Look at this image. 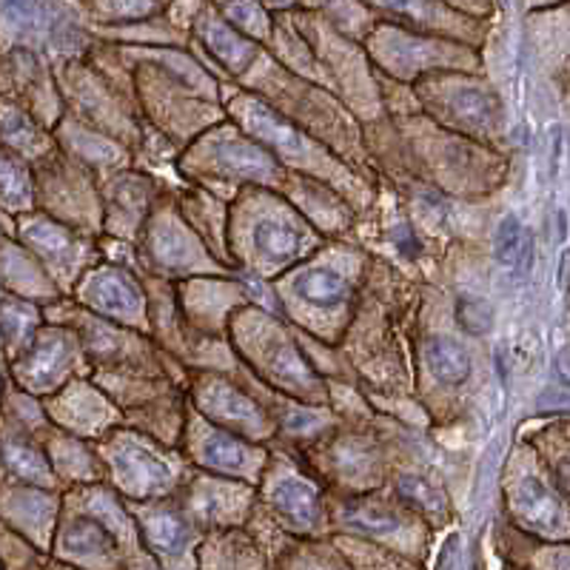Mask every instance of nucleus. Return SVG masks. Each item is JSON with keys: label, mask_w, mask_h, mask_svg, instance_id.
<instances>
[{"label": "nucleus", "mask_w": 570, "mask_h": 570, "mask_svg": "<svg viewBox=\"0 0 570 570\" xmlns=\"http://www.w3.org/2000/svg\"><path fill=\"white\" fill-rule=\"evenodd\" d=\"M146 539H149L151 551L171 557V553H180V548L186 544V525L177 513H155L146 522Z\"/></svg>", "instance_id": "obj_14"}, {"label": "nucleus", "mask_w": 570, "mask_h": 570, "mask_svg": "<svg viewBox=\"0 0 570 570\" xmlns=\"http://www.w3.org/2000/svg\"><path fill=\"white\" fill-rule=\"evenodd\" d=\"M63 551L75 559H106L115 553V539L91 519L71 522L63 533Z\"/></svg>", "instance_id": "obj_7"}, {"label": "nucleus", "mask_w": 570, "mask_h": 570, "mask_svg": "<svg viewBox=\"0 0 570 570\" xmlns=\"http://www.w3.org/2000/svg\"><path fill=\"white\" fill-rule=\"evenodd\" d=\"M203 460L217 468H243L246 465V448L232 436L212 434L203 445Z\"/></svg>", "instance_id": "obj_19"}, {"label": "nucleus", "mask_w": 570, "mask_h": 570, "mask_svg": "<svg viewBox=\"0 0 570 570\" xmlns=\"http://www.w3.org/2000/svg\"><path fill=\"white\" fill-rule=\"evenodd\" d=\"M217 396H220V400H223L220 409L226 411L228 416H234V420H248V416H257V409H254V405L248 400H243V396L237 394V391L223 389Z\"/></svg>", "instance_id": "obj_24"}, {"label": "nucleus", "mask_w": 570, "mask_h": 570, "mask_svg": "<svg viewBox=\"0 0 570 570\" xmlns=\"http://www.w3.org/2000/svg\"><path fill=\"white\" fill-rule=\"evenodd\" d=\"M268 3H272V7H277V9H283V7H292L294 0H268Z\"/></svg>", "instance_id": "obj_27"}, {"label": "nucleus", "mask_w": 570, "mask_h": 570, "mask_svg": "<svg viewBox=\"0 0 570 570\" xmlns=\"http://www.w3.org/2000/svg\"><path fill=\"white\" fill-rule=\"evenodd\" d=\"M248 117H252V120H248V124H252V129L257 131L259 137H268V140L277 142V149H283V151H297L299 149L297 131L288 129V126H285L279 117H274L272 111H266L263 106L254 104L252 115H248Z\"/></svg>", "instance_id": "obj_18"}, {"label": "nucleus", "mask_w": 570, "mask_h": 570, "mask_svg": "<svg viewBox=\"0 0 570 570\" xmlns=\"http://www.w3.org/2000/svg\"><path fill=\"white\" fill-rule=\"evenodd\" d=\"M456 320L471 334H485L493 325V308L480 297H460L456 299Z\"/></svg>", "instance_id": "obj_20"}, {"label": "nucleus", "mask_w": 570, "mask_h": 570, "mask_svg": "<svg viewBox=\"0 0 570 570\" xmlns=\"http://www.w3.org/2000/svg\"><path fill=\"white\" fill-rule=\"evenodd\" d=\"M528 248H531V240H528V232L522 228V223L508 214L505 220L499 223L497 237H493V252H497V259L502 266L517 268L519 263H525Z\"/></svg>", "instance_id": "obj_13"}, {"label": "nucleus", "mask_w": 570, "mask_h": 570, "mask_svg": "<svg viewBox=\"0 0 570 570\" xmlns=\"http://www.w3.org/2000/svg\"><path fill=\"white\" fill-rule=\"evenodd\" d=\"M345 525L356 528V531L374 533V537H385V533H396L402 528L400 517L380 505H351L345 511Z\"/></svg>", "instance_id": "obj_17"}, {"label": "nucleus", "mask_w": 570, "mask_h": 570, "mask_svg": "<svg viewBox=\"0 0 570 570\" xmlns=\"http://www.w3.org/2000/svg\"><path fill=\"white\" fill-rule=\"evenodd\" d=\"M38 314L29 303L12 297H0V343L3 354L9 351H27L35 337Z\"/></svg>", "instance_id": "obj_4"}, {"label": "nucleus", "mask_w": 570, "mask_h": 570, "mask_svg": "<svg viewBox=\"0 0 570 570\" xmlns=\"http://www.w3.org/2000/svg\"><path fill=\"white\" fill-rule=\"evenodd\" d=\"M272 505L277 508L294 528H312L320 517L317 491L299 480L279 482L272 493Z\"/></svg>", "instance_id": "obj_3"}, {"label": "nucleus", "mask_w": 570, "mask_h": 570, "mask_svg": "<svg viewBox=\"0 0 570 570\" xmlns=\"http://www.w3.org/2000/svg\"><path fill=\"white\" fill-rule=\"evenodd\" d=\"M297 294L312 305H337L345 297V279L328 268H312L297 279Z\"/></svg>", "instance_id": "obj_12"}, {"label": "nucleus", "mask_w": 570, "mask_h": 570, "mask_svg": "<svg viewBox=\"0 0 570 570\" xmlns=\"http://www.w3.org/2000/svg\"><path fill=\"white\" fill-rule=\"evenodd\" d=\"M0 146H7L9 151H38L40 135L29 115L20 106L0 100Z\"/></svg>", "instance_id": "obj_9"}, {"label": "nucleus", "mask_w": 570, "mask_h": 570, "mask_svg": "<svg viewBox=\"0 0 570 570\" xmlns=\"http://www.w3.org/2000/svg\"><path fill=\"white\" fill-rule=\"evenodd\" d=\"M0 570H7V564H3V557H0Z\"/></svg>", "instance_id": "obj_29"}, {"label": "nucleus", "mask_w": 570, "mask_h": 570, "mask_svg": "<svg viewBox=\"0 0 570 570\" xmlns=\"http://www.w3.org/2000/svg\"><path fill=\"white\" fill-rule=\"evenodd\" d=\"M89 299L104 312H117V314H129L135 312L137 303H140V294L135 292V285L126 283L124 277L117 274H106V277H98L89 285Z\"/></svg>", "instance_id": "obj_10"}, {"label": "nucleus", "mask_w": 570, "mask_h": 570, "mask_svg": "<svg viewBox=\"0 0 570 570\" xmlns=\"http://www.w3.org/2000/svg\"><path fill=\"white\" fill-rule=\"evenodd\" d=\"M425 360L428 368L434 371L436 380L448 385L462 383L468 374H471V356L462 345H456L454 340L448 337H434L425 345Z\"/></svg>", "instance_id": "obj_6"}, {"label": "nucleus", "mask_w": 570, "mask_h": 570, "mask_svg": "<svg viewBox=\"0 0 570 570\" xmlns=\"http://www.w3.org/2000/svg\"><path fill=\"white\" fill-rule=\"evenodd\" d=\"M32 200V180L14 151L0 146V206L7 212H23Z\"/></svg>", "instance_id": "obj_5"}, {"label": "nucleus", "mask_w": 570, "mask_h": 570, "mask_svg": "<svg viewBox=\"0 0 570 570\" xmlns=\"http://www.w3.org/2000/svg\"><path fill=\"white\" fill-rule=\"evenodd\" d=\"M223 12L234 27L246 29V32L259 35L266 29V12L254 0H223Z\"/></svg>", "instance_id": "obj_21"}, {"label": "nucleus", "mask_w": 570, "mask_h": 570, "mask_svg": "<svg viewBox=\"0 0 570 570\" xmlns=\"http://www.w3.org/2000/svg\"><path fill=\"white\" fill-rule=\"evenodd\" d=\"M120 473H124L129 485L142 488V491H149V488H157L169 480V471L155 456L142 454V451H126V454H120Z\"/></svg>", "instance_id": "obj_16"}, {"label": "nucleus", "mask_w": 570, "mask_h": 570, "mask_svg": "<svg viewBox=\"0 0 570 570\" xmlns=\"http://www.w3.org/2000/svg\"><path fill=\"white\" fill-rule=\"evenodd\" d=\"M220 160L232 171L254 177V180H268L274 175V163L266 151H259L252 142H226L220 146Z\"/></svg>", "instance_id": "obj_11"}, {"label": "nucleus", "mask_w": 570, "mask_h": 570, "mask_svg": "<svg viewBox=\"0 0 570 570\" xmlns=\"http://www.w3.org/2000/svg\"><path fill=\"white\" fill-rule=\"evenodd\" d=\"M405 234H409V237H400V234H396V237H394V240L400 243V248H402V252H405V254H411V252H420V243H416V237H414V234H411V232H405Z\"/></svg>", "instance_id": "obj_26"}, {"label": "nucleus", "mask_w": 570, "mask_h": 570, "mask_svg": "<svg viewBox=\"0 0 570 570\" xmlns=\"http://www.w3.org/2000/svg\"><path fill=\"white\" fill-rule=\"evenodd\" d=\"M40 12V0H0V20L12 32H29Z\"/></svg>", "instance_id": "obj_22"}, {"label": "nucleus", "mask_w": 570, "mask_h": 570, "mask_svg": "<svg viewBox=\"0 0 570 570\" xmlns=\"http://www.w3.org/2000/svg\"><path fill=\"white\" fill-rule=\"evenodd\" d=\"M513 511L517 519L533 533H562L564 531V511L551 493L544 491L539 482L528 480L519 482L517 493H513Z\"/></svg>", "instance_id": "obj_1"}, {"label": "nucleus", "mask_w": 570, "mask_h": 570, "mask_svg": "<svg viewBox=\"0 0 570 570\" xmlns=\"http://www.w3.org/2000/svg\"><path fill=\"white\" fill-rule=\"evenodd\" d=\"M0 465L7 468L14 480L29 482V485H49V480H52V468H49L46 456L18 436L0 440Z\"/></svg>", "instance_id": "obj_2"}, {"label": "nucleus", "mask_w": 570, "mask_h": 570, "mask_svg": "<svg viewBox=\"0 0 570 570\" xmlns=\"http://www.w3.org/2000/svg\"><path fill=\"white\" fill-rule=\"evenodd\" d=\"M400 493L409 499V502H414L416 508H422V511H434V508H440V497H436L434 485H428L420 476H405V480H400Z\"/></svg>", "instance_id": "obj_23"}, {"label": "nucleus", "mask_w": 570, "mask_h": 570, "mask_svg": "<svg viewBox=\"0 0 570 570\" xmlns=\"http://www.w3.org/2000/svg\"><path fill=\"white\" fill-rule=\"evenodd\" d=\"M385 7L396 14H405L411 20H425L431 12V0H383Z\"/></svg>", "instance_id": "obj_25"}, {"label": "nucleus", "mask_w": 570, "mask_h": 570, "mask_svg": "<svg viewBox=\"0 0 570 570\" xmlns=\"http://www.w3.org/2000/svg\"><path fill=\"white\" fill-rule=\"evenodd\" d=\"M0 356H3V343H0Z\"/></svg>", "instance_id": "obj_30"}, {"label": "nucleus", "mask_w": 570, "mask_h": 570, "mask_svg": "<svg viewBox=\"0 0 570 570\" xmlns=\"http://www.w3.org/2000/svg\"><path fill=\"white\" fill-rule=\"evenodd\" d=\"M254 243H257V248L266 254V257L288 259L297 254L299 234L279 220H263L254 228Z\"/></svg>", "instance_id": "obj_15"}, {"label": "nucleus", "mask_w": 570, "mask_h": 570, "mask_svg": "<svg viewBox=\"0 0 570 570\" xmlns=\"http://www.w3.org/2000/svg\"><path fill=\"white\" fill-rule=\"evenodd\" d=\"M0 402H3V380H0Z\"/></svg>", "instance_id": "obj_28"}, {"label": "nucleus", "mask_w": 570, "mask_h": 570, "mask_svg": "<svg viewBox=\"0 0 570 570\" xmlns=\"http://www.w3.org/2000/svg\"><path fill=\"white\" fill-rule=\"evenodd\" d=\"M203 38H206L208 49L217 60H220L226 69L243 71L248 63H252V43L246 38L234 32V29L223 27L217 20H206L203 27Z\"/></svg>", "instance_id": "obj_8"}]
</instances>
